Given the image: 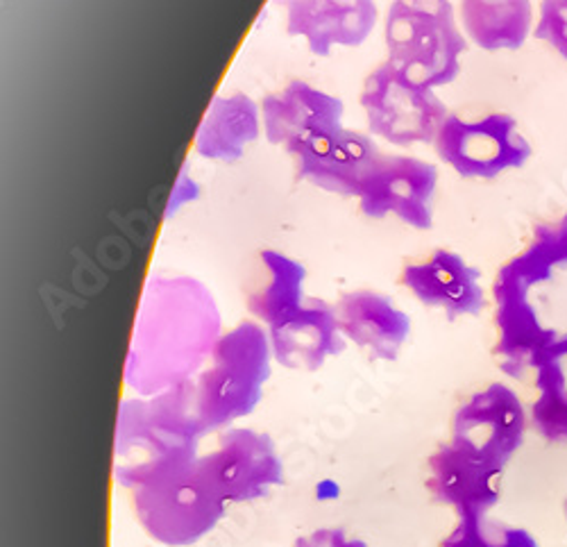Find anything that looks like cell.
<instances>
[{"label": "cell", "instance_id": "obj_17", "mask_svg": "<svg viewBox=\"0 0 567 547\" xmlns=\"http://www.w3.org/2000/svg\"><path fill=\"white\" fill-rule=\"evenodd\" d=\"M341 332L370 357L395 361L411 334V318L389 296L374 291L346 293L334 307Z\"/></svg>", "mask_w": 567, "mask_h": 547}, {"label": "cell", "instance_id": "obj_11", "mask_svg": "<svg viewBox=\"0 0 567 547\" xmlns=\"http://www.w3.org/2000/svg\"><path fill=\"white\" fill-rule=\"evenodd\" d=\"M527 432L523 400L506 384L493 382L463 402L452 419V441L484 454L506 468Z\"/></svg>", "mask_w": 567, "mask_h": 547}, {"label": "cell", "instance_id": "obj_9", "mask_svg": "<svg viewBox=\"0 0 567 547\" xmlns=\"http://www.w3.org/2000/svg\"><path fill=\"white\" fill-rule=\"evenodd\" d=\"M200 462L227 505L252 503L284 484V464L268 434L227 427Z\"/></svg>", "mask_w": 567, "mask_h": 547}, {"label": "cell", "instance_id": "obj_7", "mask_svg": "<svg viewBox=\"0 0 567 547\" xmlns=\"http://www.w3.org/2000/svg\"><path fill=\"white\" fill-rule=\"evenodd\" d=\"M361 105L372 134L395 146L436 142L450 116L430 86L415 84L389 62L368 75Z\"/></svg>", "mask_w": 567, "mask_h": 547}, {"label": "cell", "instance_id": "obj_12", "mask_svg": "<svg viewBox=\"0 0 567 547\" xmlns=\"http://www.w3.org/2000/svg\"><path fill=\"white\" fill-rule=\"evenodd\" d=\"M436 166L402 155H384L361 194V211L368 218L400 216L417 230H430L434 218Z\"/></svg>", "mask_w": 567, "mask_h": 547}, {"label": "cell", "instance_id": "obj_1", "mask_svg": "<svg viewBox=\"0 0 567 547\" xmlns=\"http://www.w3.org/2000/svg\"><path fill=\"white\" fill-rule=\"evenodd\" d=\"M220 339V313L194 278H151L134 323L125 382L151 398L192 382Z\"/></svg>", "mask_w": 567, "mask_h": 547}, {"label": "cell", "instance_id": "obj_15", "mask_svg": "<svg viewBox=\"0 0 567 547\" xmlns=\"http://www.w3.org/2000/svg\"><path fill=\"white\" fill-rule=\"evenodd\" d=\"M374 23V0H289L287 30L307 39L318 58H327L334 45H361Z\"/></svg>", "mask_w": 567, "mask_h": 547}, {"label": "cell", "instance_id": "obj_14", "mask_svg": "<svg viewBox=\"0 0 567 547\" xmlns=\"http://www.w3.org/2000/svg\"><path fill=\"white\" fill-rule=\"evenodd\" d=\"M268 337L272 357L291 371H318L346 348L337 309L322 300H309L289 313L270 328Z\"/></svg>", "mask_w": 567, "mask_h": 547}, {"label": "cell", "instance_id": "obj_21", "mask_svg": "<svg viewBox=\"0 0 567 547\" xmlns=\"http://www.w3.org/2000/svg\"><path fill=\"white\" fill-rule=\"evenodd\" d=\"M261 264L268 270V282L248 296V309L272 328L305 305L307 270L302 264L275 250H264Z\"/></svg>", "mask_w": 567, "mask_h": 547}, {"label": "cell", "instance_id": "obj_20", "mask_svg": "<svg viewBox=\"0 0 567 547\" xmlns=\"http://www.w3.org/2000/svg\"><path fill=\"white\" fill-rule=\"evenodd\" d=\"M461 21L480 49L517 51L532 32L534 8L529 0H461Z\"/></svg>", "mask_w": 567, "mask_h": 547}, {"label": "cell", "instance_id": "obj_13", "mask_svg": "<svg viewBox=\"0 0 567 547\" xmlns=\"http://www.w3.org/2000/svg\"><path fill=\"white\" fill-rule=\"evenodd\" d=\"M504 468L456 441L443 443L430 457L427 488L456 516L488 514L502 497Z\"/></svg>", "mask_w": 567, "mask_h": 547}, {"label": "cell", "instance_id": "obj_19", "mask_svg": "<svg viewBox=\"0 0 567 547\" xmlns=\"http://www.w3.org/2000/svg\"><path fill=\"white\" fill-rule=\"evenodd\" d=\"M259 130V107L250 96H216L198 127L196 151L207 159L236 162L257 142Z\"/></svg>", "mask_w": 567, "mask_h": 547}, {"label": "cell", "instance_id": "obj_26", "mask_svg": "<svg viewBox=\"0 0 567 547\" xmlns=\"http://www.w3.org/2000/svg\"><path fill=\"white\" fill-rule=\"evenodd\" d=\"M291 547H368L365 540L350 536L339 527H322L293 540Z\"/></svg>", "mask_w": 567, "mask_h": 547}, {"label": "cell", "instance_id": "obj_27", "mask_svg": "<svg viewBox=\"0 0 567 547\" xmlns=\"http://www.w3.org/2000/svg\"><path fill=\"white\" fill-rule=\"evenodd\" d=\"M565 518H567V499H565Z\"/></svg>", "mask_w": 567, "mask_h": 547}, {"label": "cell", "instance_id": "obj_25", "mask_svg": "<svg viewBox=\"0 0 567 547\" xmlns=\"http://www.w3.org/2000/svg\"><path fill=\"white\" fill-rule=\"evenodd\" d=\"M536 39L549 43L567 60V0H543Z\"/></svg>", "mask_w": 567, "mask_h": 547}, {"label": "cell", "instance_id": "obj_2", "mask_svg": "<svg viewBox=\"0 0 567 547\" xmlns=\"http://www.w3.org/2000/svg\"><path fill=\"white\" fill-rule=\"evenodd\" d=\"M207 434L194 380L151 398L125 400L116 423L114 477L132 491L157 473L198 457V443Z\"/></svg>", "mask_w": 567, "mask_h": 547}, {"label": "cell", "instance_id": "obj_8", "mask_svg": "<svg viewBox=\"0 0 567 547\" xmlns=\"http://www.w3.org/2000/svg\"><path fill=\"white\" fill-rule=\"evenodd\" d=\"M436 153L463 177L493 179L523 166L532 157V146L508 114H488L482 121L450 114L439 130Z\"/></svg>", "mask_w": 567, "mask_h": 547}, {"label": "cell", "instance_id": "obj_4", "mask_svg": "<svg viewBox=\"0 0 567 547\" xmlns=\"http://www.w3.org/2000/svg\"><path fill=\"white\" fill-rule=\"evenodd\" d=\"M270 337L252 321L218 339L209 369L196 382L200 419L209 432L227 430L255 412L270 378Z\"/></svg>", "mask_w": 567, "mask_h": 547}, {"label": "cell", "instance_id": "obj_24", "mask_svg": "<svg viewBox=\"0 0 567 547\" xmlns=\"http://www.w3.org/2000/svg\"><path fill=\"white\" fill-rule=\"evenodd\" d=\"M523 255L547 272H554L556 266H567V214L554 225L536 227L534 241Z\"/></svg>", "mask_w": 567, "mask_h": 547}, {"label": "cell", "instance_id": "obj_10", "mask_svg": "<svg viewBox=\"0 0 567 547\" xmlns=\"http://www.w3.org/2000/svg\"><path fill=\"white\" fill-rule=\"evenodd\" d=\"M289 153L296 157L300 179H309L324 192L357 198L384 157L370 136L343 125L302 136L289 146Z\"/></svg>", "mask_w": 567, "mask_h": 547}, {"label": "cell", "instance_id": "obj_16", "mask_svg": "<svg viewBox=\"0 0 567 547\" xmlns=\"http://www.w3.org/2000/svg\"><path fill=\"white\" fill-rule=\"evenodd\" d=\"M480 270L452 250H436L427 261L411 264L402 285L427 307H439L447 318L477 316L486 307Z\"/></svg>", "mask_w": 567, "mask_h": 547}, {"label": "cell", "instance_id": "obj_22", "mask_svg": "<svg viewBox=\"0 0 567 547\" xmlns=\"http://www.w3.org/2000/svg\"><path fill=\"white\" fill-rule=\"evenodd\" d=\"M540 395L532 406V423L547 441H567V382L560 361H549L536 371Z\"/></svg>", "mask_w": 567, "mask_h": 547}, {"label": "cell", "instance_id": "obj_5", "mask_svg": "<svg viewBox=\"0 0 567 547\" xmlns=\"http://www.w3.org/2000/svg\"><path fill=\"white\" fill-rule=\"evenodd\" d=\"M384 39L389 64L422 86H445L461 73L467 43L450 0H393Z\"/></svg>", "mask_w": 567, "mask_h": 547}, {"label": "cell", "instance_id": "obj_3", "mask_svg": "<svg viewBox=\"0 0 567 547\" xmlns=\"http://www.w3.org/2000/svg\"><path fill=\"white\" fill-rule=\"evenodd\" d=\"M130 497L141 527L168 547H188L203 540L218 527L229 507L209 479L200 454L134 486Z\"/></svg>", "mask_w": 567, "mask_h": 547}, {"label": "cell", "instance_id": "obj_23", "mask_svg": "<svg viewBox=\"0 0 567 547\" xmlns=\"http://www.w3.org/2000/svg\"><path fill=\"white\" fill-rule=\"evenodd\" d=\"M456 518V527L439 547H540L527 529L488 520L486 514H463Z\"/></svg>", "mask_w": 567, "mask_h": 547}, {"label": "cell", "instance_id": "obj_6", "mask_svg": "<svg viewBox=\"0 0 567 547\" xmlns=\"http://www.w3.org/2000/svg\"><path fill=\"white\" fill-rule=\"evenodd\" d=\"M532 289L534 285L511 264L499 268L493 285L499 332L495 354L502 361V371L515 380L527 371L543 369L549 361H563L567 357V334L540 323L532 302Z\"/></svg>", "mask_w": 567, "mask_h": 547}, {"label": "cell", "instance_id": "obj_18", "mask_svg": "<svg viewBox=\"0 0 567 547\" xmlns=\"http://www.w3.org/2000/svg\"><path fill=\"white\" fill-rule=\"evenodd\" d=\"M343 101L324 91L293 80L279 94H270L261 103L264 132L272 146H291L320 130L339 127L343 118Z\"/></svg>", "mask_w": 567, "mask_h": 547}]
</instances>
